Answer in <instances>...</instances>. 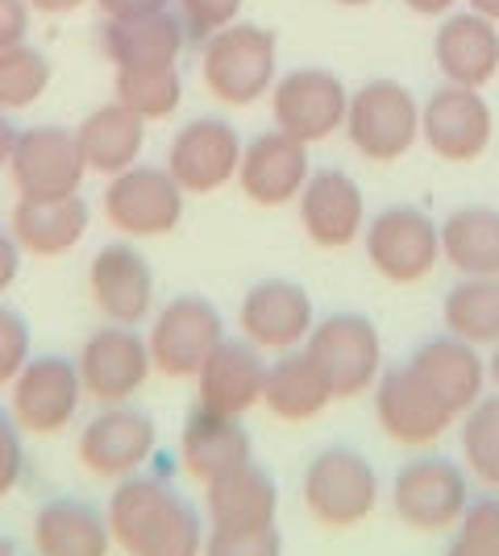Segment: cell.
Segmentation results:
<instances>
[{"label":"cell","mask_w":499,"mask_h":556,"mask_svg":"<svg viewBox=\"0 0 499 556\" xmlns=\"http://www.w3.org/2000/svg\"><path fill=\"white\" fill-rule=\"evenodd\" d=\"M109 532L129 556H200L204 515L191 507L166 478L129 473L109 498Z\"/></svg>","instance_id":"cell-1"},{"label":"cell","mask_w":499,"mask_h":556,"mask_svg":"<svg viewBox=\"0 0 499 556\" xmlns=\"http://www.w3.org/2000/svg\"><path fill=\"white\" fill-rule=\"evenodd\" d=\"M279 75V42L259 22H234L200 42V79L216 104L250 109L254 100L271 96Z\"/></svg>","instance_id":"cell-2"},{"label":"cell","mask_w":499,"mask_h":556,"mask_svg":"<svg viewBox=\"0 0 499 556\" xmlns=\"http://www.w3.org/2000/svg\"><path fill=\"white\" fill-rule=\"evenodd\" d=\"M341 129L366 163H400L421 141V100L400 79L375 75L350 92Z\"/></svg>","instance_id":"cell-3"},{"label":"cell","mask_w":499,"mask_h":556,"mask_svg":"<svg viewBox=\"0 0 499 556\" xmlns=\"http://www.w3.org/2000/svg\"><path fill=\"white\" fill-rule=\"evenodd\" d=\"M371 270L396 287L425 282L441 262V225L416 204H387L362 229Z\"/></svg>","instance_id":"cell-4"},{"label":"cell","mask_w":499,"mask_h":556,"mask_svg":"<svg viewBox=\"0 0 499 556\" xmlns=\"http://www.w3.org/2000/svg\"><path fill=\"white\" fill-rule=\"evenodd\" d=\"M304 507L325 528H358L379 507V473L350 444H329L304 465Z\"/></svg>","instance_id":"cell-5"},{"label":"cell","mask_w":499,"mask_h":556,"mask_svg":"<svg viewBox=\"0 0 499 556\" xmlns=\"http://www.w3.org/2000/svg\"><path fill=\"white\" fill-rule=\"evenodd\" d=\"M304 353L325 374L333 399H358L375 391L383 374V337L362 312H333L316 320L304 341Z\"/></svg>","instance_id":"cell-6"},{"label":"cell","mask_w":499,"mask_h":556,"mask_svg":"<svg viewBox=\"0 0 499 556\" xmlns=\"http://www.w3.org/2000/svg\"><path fill=\"white\" fill-rule=\"evenodd\" d=\"M184 195L188 191L175 184V175L166 166L134 163L125 166L121 175H109L104 195H100V212L129 241L166 237L184 220Z\"/></svg>","instance_id":"cell-7"},{"label":"cell","mask_w":499,"mask_h":556,"mask_svg":"<svg viewBox=\"0 0 499 556\" xmlns=\"http://www.w3.org/2000/svg\"><path fill=\"white\" fill-rule=\"evenodd\" d=\"M346 109H350V88L337 71L304 63V67H287L275 75V88H271L275 129L300 138L304 146L341 134Z\"/></svg>","instance_id":"cell-8"},{"label":"cell","mask_w":499,"mask_h":556,"mask_svg":"<svg viewBox=\"0 0 499 556\" xmlns=\"http://www.w3.org/2000/svg\"><path fill=\"white\" fill-rule=\"evenodd\" d=\"M9 179L17 200H59V195H75L84 187V154L75 129L67 125H29L17 129L13 154H9Z\"/></svg>","instance_id":"cell-9"},{"label":"cell","mask_w":499,"mask_h":556,"mask_svg":"<svg viewBox=\"0 0 499 556\" xmlns=\"http://www.w3.org/2000/svg\"><path fill=\"white\" fill-rule=\"evenodd\" d=\"M491 134H496V113L478 88H462V84L441 79L421 100V141L441 163L462 166L483 159L491 146Z\"/></svg>","instance_id":"cell-10"},{"label":"cell","mask_w":499,"mask_h":556,"mask_svg":"<svg viewBox=\"0 0 499 556\" xmlns=\"http://www.w3.org/2000/svg\"><path fill=\"white\" fill-rule=\"evenodd\" d=\"M225 341V320L204 295H175L154 312L150 362L163 378H196L209 353Z\"/></svg>","instance_id":"cell-11"},{"label":"cell","mask_w":499,"mask_h":556,"mask_svg":"<svg viewBox=\"0 0 499 556\" xmlns=\"http://www.w3.org/2000/svg\"><path fill=\"white\" fill-rule=\"evenodd\" d=\"M391 507L412 532H450L471 507V478L450 457H416L391 482Z\"/></svg>","instance_id":"cell-12"},{"label":"cell","mask_w":499,"mask_h":556,"mask_svg":"<svg viewBox=\"0 0 499 556\" xmlns=\"http://www.w3.org/2000/svg\"><path fill=\"white\" fill-rule=\"evenodd\" d=\"M241 134L234 121L216 113H200L184 121V129L166 146V170L188 195H213L238 179Z\"/></svg>","instance_id":"cell-13"},{"label":"cell","mask_w":499,"mask_h":556,"mask_svg":"<svg viewBox=\"0 0 499 556\" xmlns=\"http://www.w3.org/2000/svg\"><path fill=\"white\" fill-rule=\"evenodd\" d=\"M79 403H84L79 362L63 353L29 357L25 370L13 378V419L22 424V432L59 437L79 416Z\"/></svg>","instance_id":"cell-14"},{"label":"cell","mask_w":499,"mask_h":556,"mask_svg":"<svg viewBox=\"0 0 499 556\" xmlns=\"http://www.w3.org/2000/svg\"><path fill=\"white\" fill-rule=\"evenodd\" d=\"M154 448H159V424L129 403H109L104 412H96L84 424L79 465L92 478L121 482L129 473H142V465L154 457Z\"/></svg>","instance_id":"cell-15"},{"label":"cell","mask_w":499,"mask_h":556,"mask_svg":"<svg viewBox=\"0 0 499 556\" xmlns=\"http://www.w3.org/2000/svg\"><path fill=\"white\" fill-rule=\"evenodd\" d=\"M316 325L312 295L296 278H259L238 303L241 337L262 353H291Z\"/></svg>","instance_id":"cell-16"},{"label":"cell","mask_w":499,"mask_h":556,"mask_svg":"<svg viewBox=\"0 0 499 556\" xmlns=\"http://www.w3.org/2000/svg\"><path fill=\"white\" fill-rule=\"evenodd\" d=\"M300 229L316 250H346L366 229V195L350 170L312 166L309 184L296 195Z\"/></svg>","instance_id":"cell-17"},{"label":"cell","mask_w":499,"mask_h":556,"mask_svg":"<svg viewBox=\"0 0 499 556\" xmlns=\"http://www.w3.org/2000/svg\"><path fill=\"white\" fill-rule=\"evenodd\" d=\"M88 291L109 325L138 328L154 312V266L138 245H129V237L109 241L88 266Z\"/></svg>","instance_id":"cell-18"},{"label":"cell","mask_w":499,"mask_h":556,"mask_svg":"<svg viewBox=\"0 0 499 556\" xmlns=\"http://www.w3.org/2000/svg\"><path fill=\"white\" fill-rule=\"evenodd\" d=\"M312 175L309 146L284 129H262L241 146L238 184L250 204L259 208H284L296 204Z\"/></svg>","instance_id":"cell-19"},{"label":"cell","mask_w":499,"mask_h":556,"mask_svg":"<svg viewBox=\"0 0 499 556\" xmlns=\"http://www.w3.org/2000/svg\"><path fill=\"white\" fill-rule=\"evenodd\" d=\"M154 370L150 345L138 337V328L129 325H104L88 337V345L79 353V378L84 394H92L96 403H129L146 387V378Z\"/></svg>","instance_id":"cell-20"},{"label":"cell","mask_w":499,"mask_h":556,"mask_svg":"<svg viewBox=\"0 0 499 556\" xmlns=\"http://www.w3.org/2000/svg\"><path fill=\"white\" fill-rule=\"evenodd\" d=\"M375 419L396 444L416 448V444L441 441L458 416L408 366H396V370H383L375 382Z\"/></svg>","instance_id":"cell-21"},{"label":"cell","mask_w":499,"mask_h":556,"mask_svg":"<svg viewBox=\"0 0 499 556\" xmlns=\"http://www.w3.org/2000/svg\"><path fill=\"white\" fill-rule=\"evenodd\" d=\"M433 63L446 84L462 88H487L499 75V25L478 17L471 9H453L437 22L433 34Z\"/></svg>","instance_id":"cell-22"},{"label":"cell","mask_w":499,"mask_h":556,"mask_svg":"<svg viewBox=\"0 0 499 556\" xmlns=\"http://www.w3.org/2000/svg\"><path fill=\"white\" fill-rule=\"evenodd\" d=\"M404 366L416 374L458 419L475 407L478 399H483V387H487V362H483L478 345L462 341V337H450V332L428 337Z\"/></svg>","instance_id":"cell-23"},{"label":"cell","mask_w":499,"mask_h":556,"mask_svg":"<svg viewBox=\"0 0 499 556\" xmlns=\"http://www.w3.org/2000/svg\"><path fill=\"white\" fill-rule=\"evenodd\" d=\"M266 366L262 349H254L246 337L241 341H221L209 353V362L196 374V394L200 407L221 412V416H246L254 403H262V387H266Z\"/></svg>","instance_id":"cell-24"},{"label":"cell","mask_w":499,"mask_h":556,"mask_svg":"<svg viewBox=\"0 0 499 556\" xmlns=\"http://www.w3.org/2000/svg\"><path fill=\"white\" fill-rule=\"evenodd\" d=\"M96 38H100V54L113 67H171L188 47V34L175 9H159L142 17H104Z\"/></svg>","instance_id":"cell-25"},{"label":"cell","mask_w":499,"mask_h":556,"mask_svg":"<svg viewBox=\"0 0 499 556\" xmlns=\"http://www.w3.org/2000/svg\"><path fill=\"white\" fill-rule=\"evenodd\" d=\"M275 515H279V486L259 462L241 465L204 486V519L213 532H262L275 528Z\"/></svg>","instance_id":"cell-26"},{"label":"cell","mask_w":499,"mask_h":556,"mask_svg":"<svg viewBox=\"0 0 499 556\" xmlns=\"http://www.w3.org/2000/svg\"><path fill=\"white\" fill-rule=\"evenodd\" d=\"M179 462L196 482L209 486L216 478L254 462V444H250L241 416H221L209 407H196L179 437Z\"/></svg>","instance_id":"cell-27"},{"label":"cell","mask_w":499,"mask_h":556,"mask_svg":"<svg viewBox=\"0 0 499 556\" xmlns=\"http://www.w3.org/2000/svg\"><path fill=\"white\" fill-rule=\"evenodd\" d=\"M113 532L109 515L88 498L59 494L34 515V553L38 556H109Z\"/></svg>","instance_id":"cell-28"},{"label":"cell","mask_w":499,"mask_h":556,"mask_svg":"<svg viewBox=\"0 0 499 556\" xmlns=\"http://www.w3.org/2000/svg\"><path fill=\"white\" fill-rule=\"evenodd\" d=\"M88 225H92V208L79 191L59 195V200H17V208L9 216V232L17 237L22 254L34 257L72 254L84 241Z\"/></svg>","instance_id":"cell-29"},{"label":"cell","mask_w":499,"mask_h":556,"mask_svg":"<svg viewBox=\"0 0 499 556\" xmlns=\"http://www.w3.org/2000/svg\"><path fill=\"white\" fill-rule=\"evenodd\" d=\"M75 141H79V154L84 166L96 175H121L125 166H134L142 159L146 146V121L138 113H129L125 104L109 100L75 125Z\"/></svg>","instance_id":"cell-30"},{"label":"cell","mask_w":499,"mask_h":556,"mask_svg":"<svg viewBox=\"0 0 499 556\" xmlns=\"http://www.w3.org/2000/svg\"><path fill=\"white\" fill-rule=\"evenodd\" d=\"M262 403L266 412L284 424H309V419L325 416V407L333 403V391L325 382V374L316 370L304 345L279 353V362L266 366V387H262Z\"/></svg>","instance_id":"cell-31"},{"label":"cell","mask_w":499,"mask_h":556,"mask_svg":"<svg viewBox=\"0 0 499 556\" xmlns=\"http://www.w3.org/2000/svg\"><path fill=\"white\" fill-rule=\"evenodd\" d=\"M441 257L458 275L499 278V208L466 204L441 220Z\"/></svg>","instance_id":"cell-32"},{"label":"cell","mask_w":499,"mask_h":556,"mask_svg":"<svg viewBox=\"0 0 499 556\" xmlns=\"http://www.w3.org/2000/svg\"><path fill=\"white\" fill-rule=\"evenodd\" d=\"M441 325L478 349L499 345V278H458L441 300Z\"/></svg>","instance_id":"cell-33"},{"label":"cell","mask_w":499,"mask_h":556,"mask_svg":"<svg viewBox=\"0 0 499 556\" xmlns=\"http://www.w3.org/2000/svg\"><path fill=\"white\" fill-rule=\"evenodd\" d=\"M113 100L125 104L129 113L142 116L146 125L175 116L179 104H184L179 63H171V67H117V75H113Z\"/></svg>","instance_id":"cell-34"},{"label":"cell","mask_w":499,"mask_h":556,"mask_svg":"<svg viewBox=\"0 0 499 556\" xmlns=\"http://www.w3.org/2000/svg\"><path fill=\"white\" fill-rule=\"evenodd\" d=\"M54 79V63L29 38L17 47L0 50V113H25L47 96Z\"/></svg>","instance_id":"cell-35"},{"label":"cell","mask_w":499,"mask_h":556,"mask_svg":"<svg viewBox=\"0 0 499 556\" xmlns=\"http://www.w3.org/2000/svg\"><path fill=\"white\" fill-rule=\"evenodd\" d=\"M462 457L487 486H499V391L483 394L462 416Z\"/></svg>","instance_id":"cell-36"},{"label":"cell","mask_w":499,"mask_h":556,"mask_svg":"<svg viewBox=\"0 0 499 556\" xmlns=\"http://www.w3.org/2000/svg\"><path fill=\"white\" fill-rule=\"evenodd\" d=\"M446 556H499V498H471Z\"/></svg>","instance_id":"cell-37"},{"label":"cell","mask_w":499,"mask_h":556,"mask_svg":"<svg viewBox=\"0 0 499 556\" xmlns=\"http://www.w3.org/2000/svg\"><path fill=\"white\" fill-rule=\"evenodd\" d=\"M241 4H246V0H171L175 17L184 22L188 42H196V47L209 42L216 29H225V25L238 22Z\"/></svg>","instance_id":"cell-38"},{"label":"cell","mask_w":499,"mask_h":556,"mask_svg":"<svg viewBox=\"0 0 499 556\" xmlns=\"http://www.w3.org/2000/svg\"><path fill=\"white\" fill-rule=\"evenodd\" d=\"M29 325L17 307L0 303V387H13V378L25 370L29 362Z\"/></svg>","instance_id":"cell-39"},{"label":"cell","mask_w":499,"mask_h":556,"mask_svg":"<svg viewBox=\"0 0 499 556\" xmlns=\"http://www.w3.org/2000/svg\"><path fill=\"white\" fill-rule=\"evenodd\" d=\"M200 556H284V540L275 528L262 532H209Z\"/></svg>","instance_id":"cell-40"},{"label":"cell","mask_w":499,"mask_h":556,"mask_svg":"<svg viewBox=\"0 0 499 556\" xmlns=\"http://www.w3.org/2000/svg\"><path fill=\"white\" fill-rule=\"evenodd\" d=\"M25 473V444H22V424L13 412H0V498H9Z\"/></svg>","instance_id":"cell-41"},{"label":"cell","mask_w":499,"mask_h":556,"mask_svg":"<svg viewBox=\"0 0 499 556\" xmlns=\"http://www.w3.org/2000/svg\"><path fill=\"white\" fill-rule=\"evenodd\" d=\"M29 4L25 0H0V50L17 47L29 38Z\"/></svg>","instance_id":"cell-42"},{"label":"cell","mask_w":499,"mask_h":556,"mask_svg":"<svg viewBox=\"0 0 499 556\" xmlns=\"http://www.w3.org/2000/svg\"><path fill=\"white\" fill-rule=\"evenodd\" d=\"M22 275V245L9 229H0V300L9 295V287Z\"/></svg>","instance_id":"cell-43"},{"label":"cell","mask_w":499,"mask_h":556,"mask_svg":"<svg viewBox=\"0 0 499 556\" xmlns=\"http://www.w3.org/2000/svg\"><path fill=\"white\" fill-rule=\"evenodd\" d=\"M104 17H142V13H159L171 9V0H92Z\"/></svg>","instance_id":"cell-44"},{"label":"cell","mask_w":499,"mask_h":556,"mask_svg":"<svg viewBox=\"0 0 499 556\" xmlns=\"http://www.w3.org/2000/svg\"><path fill=\"white\" fill-rule=\"evenodd\" d=\"M462 0H404L408 13H416V17H433V22H441L446 13H453Z\"/></svg>","instance_id":"cell-45"},{"label":"cell","mask_w":499,"mask_h":556,"mask_svg":"<svg viewBox=\"0 0 499 556\" xmlns=\"http://www.w3.org/2000/svg\"><path fill=\"white\" fill-rule=\"evenodd\" d=\"M34 13H42V17H67L75 9H84L88 0H25Z\"/></svg>","instance_id":"cell-46"},{"label":"cell","mask_w":499,"mask_h":556,"mask_svg":"<svg viewBox=\"0 0 499 556\" xmlns=\"http://www.w3.org/2000/svg\"><path fill=\"white\" fill-rule=\"evenodd\" d=\"M13 141H17V125L9 121V113H0V170L9 166V154H13Z\"/></svg>","instance_id":"cell-47"},{"label":"cell","mask_w":499,"mask_h":556,"mask_svg":"<svg viewBox=\"0 0 499 556\" xmlns=\"http://www.w3.org/2000/svg\"><path fill=\"white\" fill-rule=\"evenodd\" d=\"M471 13H478V17H487V22L499 25V0H462Z\"/></svg>","instance_id":"cell-48"},{"label":"cell","mask_w":499,"mask_h":556,"mask_svg":"<svg viewBox=\"0 0 499 556\" xmlns=\"http://www.w3.org/2000/svg\"><path fill=\"white\" fill-rule=\"evenodd\" d=\"M487 382L499 387V345H491V362H487Z\"/></svg>","instance_id":"cell-49"},{"label":"cell","mask_w":499,"mask_h":556,"mask_svg":"<svg viewBox=\"0 0 499 556\" xmlns=\"http://www.w3.org/2000/svg\"><path fill=\"white\" fill-rule=\"evenodd\" d=\"M333 4H341V9H366V4H375V0H333Z\"/></svg>","instance_id":"cell-50"}]
</instances>
